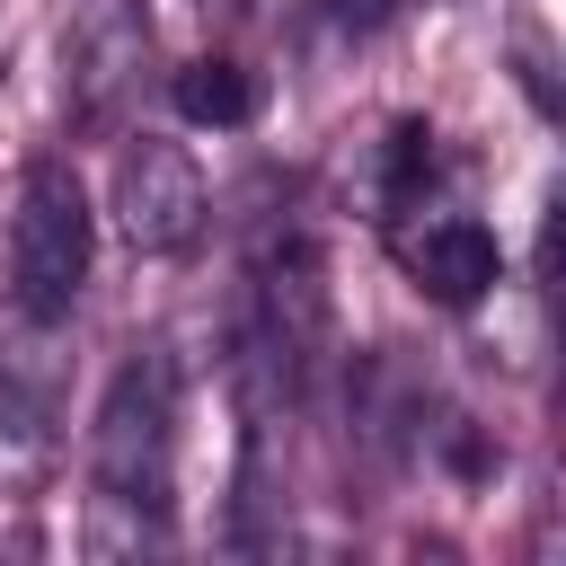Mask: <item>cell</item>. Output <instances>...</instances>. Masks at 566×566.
<instances>
[{
    "instance_id": "cell-1",
    "label": "cell",
    "mask_w": 566,
    "mask_h": 566,
    "mask_svg": "<svg viewBox=\"0 0 566 566\" xmlns=\"http://www.w3.org/2000/svg\"><path fill=\"white\" fill-rule=\"evenodd\" d=\"M88 478L106 513H168V478H177V363L159 345L124 354V371L97 398L88 424Z\"/></svg>"
},
{
    "instance_id": "cell-2",
    "label": "cell",
    "mask_w": 566,
    "mask_h": 566,
    "mask_svg": "<svg viewBox=\"0 0 566 566\" xmlns=\"http://www.w3.org/2000/svg\"><path fill=\"white\" fill-rule=\"evenodd\" d=\"M88 256H97V212L71 159H27L18 177V212H9V301L27 327L71 318V301L88 292Z\"/></svg>"
},
{
    "instance_id": "cell-3",
    "label": "cell",
    "mask_w": 566,
    "mask_h": 566,
    "mask_svg": "<svg viewBox=\"0 0 566 566\" xmlns=\"http://www.w3.org/2000/svg\"><path fill=\"white\" fill-rule=\"evenodd\" d=\"M115 230H124L142 256L195 248V230H203V168H195L177 142L133 133L124 159H115Z\"/></svg>"
},
{
    "instance_id": "cell-4",
    "label": "cell",
    "mask_w": 566,
    "mask_h": 566,
    "mask_svg": "<svg viewBox=\"0 0 566 566\" xmlns=\"http://www.w3.org/2000/svg\"><path fill=\"white\" fill-rule=\"evenodd\" d=\"M150 71V18L133 0H80L71 27V115L80 124H115L124 97Z\"/></svg>"
},
{
    "instance_id": "cell-5",
    "label": "cell",
    "mask_w": 566,
    "mask_h": 566,
    "mask_svg": "<svg viewBox=\"0 0 566 566\" xmlns=\"http://www.w3.org/2000/svg\"><path fill=\"white\" fill-rule=\"evenodd\" d=\"M398 265H407V283H416L424 301H442V310H478V301L504 283V248H495V230L469 221V212H442V221L398 230Z\"/></svg>"
},
{
    "instance_id": "cell-6",
    "label": "cell",
    "mask_w": 566,
    "mask_h": 566,
    "mask_svg": "<svg viewBox=\"0 0 566 566\" xmlns=\"http://www.w3.org/2000/svg\"><path fill=\"white\" fill-rule=\"evenodd\" d=\"M168 97H177V115H186V124L230 133V124H248V115H256V71H248V62H230V53H203V62H186V71L168 80Z\"/></svg>"
},
{
    "instance_id": "cell-7",
    "label": "cell",
    "mask_w": 566,
    "mask_h": 566,
    "mask_svg": "<svg viewBox=\"0 0 566 566\" xmlns=\"http://www.w3.org/2000/svg\"><path fill=\"white\" fill-rule=\"evenodd\" d=\"M327 18L363 35V27H380V18H398V0H327Z\"/></svg>"
}]
</instances>
